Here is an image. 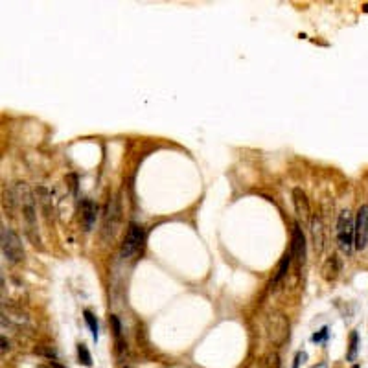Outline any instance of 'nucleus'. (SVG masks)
I'll use <instances>...</instances> for the list:
<instances>
[{
	"instance_id": "obj_1",
	"label": "nucleus",
	"mask_w": 368,
	"mask_h": 368,
	"mask_svg": "<svg viewBox=\"0 0 368 368\" xmlns=\"http://www.w3.org/2000/svg\"><path fill=\"white\" fill-rule=\"evenodd\" d=\"M337 241H339L340 250L346 254L352 252L355 247V223L352 219V214L348 210H342L337 221Z\"/></svg>"
},
{
	"instance_id": "obj_2",
	"label": "nucleus",
	"mask_w": 368,
	"mask_h": 368,
	"mask_svg": "<svg viewBox=\"0 0 368 368\" xmlns=\"http://www.w3.org/2000/svg\"><path fill=\"white\" fill-rule=\"evenodd\" d=\"M2 254L11 264H19L24 260V249H22L21 237L7 227H2Z\"/></svg>"
},
{
	"instance_id": "obj_3",
	"label": "nucleus",
	"mask_w": 368,
	"mask_h": 368,
	"mask_svg": "<svg viewBox=\"0 0 368 368\" xmlns=\"http://www.w3.org/2000/svg\"><path fill=\"white\" fill-rule=\"evenodd\" d=\"M142 243H144V229L140 225H136V223H131L129 229H127V234L124 237V243L120 247V256L122 258L133 256L142 247Z\"/></svg>"
},
{
	"instance_id": "obj_4",
	"label": "nucleus",
	"mask_w": 368,
	"mask_h": 368,
	"mask_svg": "<svg viewBox=\"0 0 368 368\" xmlns=\"http://www.w3.org/2000/svg\"><path fill=\"white\" fill-rule=\"evenodd\" d=\"M368 245V204L357 210L355 217V249L363 250Z\"/></svg>"
},
{
	"instance_id": "obj_5",
	"label": "nucleus",
	"mask_w": 368,
	"mask_h": 368,
	"mask_svg": "<svg viewBox=\"0 0 368 368\" xmlns=\"http://www.w3.org/2000/svg\"><path fill=\"white\" fill-rule=\"evenodd\" d=\"M289 250H291L293 258L299 262V265H304V262H306V237H304V232H302L299 223L293 225L291 249Z\"/></svg>"
},
{
	"instance_id": "obj_6",
	"label": "nucleus",
	"mask_w": 368,
	"mask_h": 368,
	"mask_svg": "<svg viewBox=\"0 0 368 368\" xmlns=\"http://www.w3.org/2000/svg\"><path fill=\"white\" fill-rule=\"evenodd\" d=\"M293 202H295V210H297V214L300 215V217H304V219H309V201H307L306 194L300 190V188H295L293 190Z\"/></svg>"
},
{
	"instance_id": "obj_7",
	"label": "nucleus",
	"mask_w": 368,
	"mask_h": 368,
	"mask_svg": "<svg viewBox=\"0 0 368 368\" xmlns=\"http://www.w3.org/2000/svg\"><path fill=\"white\" fill-rule=\"evenodd\" d=\"M81 214H83V225H85V230H91L94 221H96V215H98V206L94 204L92 201L85 199L81 202Z\"/></svg>"
},
{
	"instance_id": "obj_8",
	"label": "nucleus",
	"mask_w": 368,
	"mask_h": 368,
	"mask_svg": "<svg viewBox=\"0 0 368 368\" xmlns=\"http://www.w3.org/2000/svg\"><path fill=\"white\" fill-rule=\"evenodd\" d=\"M322 272H324L326 280L337 278V272H339V260H337V256H332L328 260L326 264H324V267H322Z\"/></svg>"
},
{
	"instance_id": "obj_9",
	"label": "nucleus",
	"mask_w": 368,
	"mask_h": 368,
	"mask_svg": "<svg viewBox=\"0 0 368 368\" xmlns=\"http://www.w3.org/2000/svg\"><path fill=\"white\" fill-rule=\"evenodd\" d=\"M311 232H313V239H315V249L320 250L322 249V243H324V230H322L320 219H313L311 221Z\"/></svg>"
},
{
	"instance_id": "obj_10",
	"label": "nucleus",
	"mask_w": 368,
	"mask_h": 368,
	"mask_svg": "<svg viewBox=\"0 0 368 368\" xmlns=\"http://www.w3.org/2000/svg\"><path fill=\"white\" fill-rule=\"evenodd\" d=\"M291 260H293V254H291V250L289 252H285L284 258H282V262H280V265H278V272H276V276H274V284H276L278 280H282V278L285 276V272H287V269H289V265H291Z\"/></svg>"
},
{
	"instance_id": "obj_11",
	"label": "nucleus",
	"mask_w": 368,
	"mask_h": 368,
	"mask_svg": "<svg viewBox=\"0 0 368 368\" xmlns=\"http://www.w3.org/2000/svg\"><path fill=\"white\" fill-rule=\"evenodd\" d=\"M83 317H85V322H87L89 328H91L92 339L98 340V337H100V326H98V320H96V317H94V313L89 311V309H85Z\"/></svg>"
},
{
	"instance_id": "obj_12",
	"label": "nucleus",
	"mask_w": 368,
	"mask_h": 368,
	"mask_svg": "<svg viewBox=\"0 0 368 368\" xmlns=\"http://www.w3.org/2000/svg\"><path fill=\"white\" fill-rule=\"evenodd\" d=\"M77 359H79V363H81L83 367H92V355H91V352H89V348L85 346L83 342L77 344Z\"/></svg>"
},
{
	"instance_id": "obj_13",
	"label": "nucleus",
	"mask_w": 368,
	"mask_h": 368,
	"mask_svg": "<svg viewBox=\"0 0 368 368\" xmlns=\"http://www.w3.org/2000/svg\"><path fill=\"white\" fill-rule=\"evenodd\" d=\"M357 342H359V335H357V332H352V335H350V350L346 354L348 361H355V357H357Z\"/></svg>"
},
{
	"instance_id": "obj_14",
	"label": "nucleus",
	"mask_w": 368,
	"mask_h": 368,
	"mask_svg": "<svg viewBox=\"0 0 368 368\" xmlns=\"http://www.w3.org/2000/svg\"><path fill=\"white\" fill-rule=\"evenodd\" d=\"M328 339V326H324L322 330H320L319 334H315L311 337L313 342H322V340H326Z\"/></svg>"
},
{
	"instance_id": "obj_15",
	"label": "nucleus",
	"mask_w": 368,
	"mask_h": 368,
	"mask_svg": "<svg viewBox=\"0 0 368 368\" xmlns=\"http://www.w3.org/2000/svg\"><path fill=\"white\" fill-rule=\"evenodd\" d=\"M111 322H112V326H114V335H116V337H120V334H122V326H120L118 317L111 315Z\"/></svg>"
},
{
	"instance_id": "obj_16",
	"label": "nucleus",
	"mask_w": 368,
	"mask_h": 368,
	"mask_svg": "<svg viewBox=\"0 0 368 368\" xmlns=\"http://www.w3.org/2000/svg\"><path fill=\"white\" fill-rule=\"evenodd\" d=\"M304 359H306V354H304V352H299V354H297V357H295V365H293V368H299L300 363L304 361Z\"/></svg>"
},
{
	"instance_id": "obj_17",
	"label": "nucleus",
	"mask_w": 368,
	"mask_h": 368,
	"mask_svg": "<svg viewBox=\"0 0 368 368\" xmlns=\"http://www.w3.org/2000/svg\"><path fill=\"white\" fill-rule=\"evenodd\" d=\"M50 365H52L54 368H63L61 365H59V363H56V361H50Z\"/></svg>"
},
{
	"instance_id": "obj_18",
	"label": "nucleus",
	"mask_w": 368,
	"mask_h": 368,
	"mask_svg": "<svg viewBox=\"0 0 368 368\" xmlns=\"http://www.w3.org/2000/svg\"><path fill=\"white\" fill-rule=\"evenodd\" d=\"M352 368H361V367H359V365H354V367H352Z\"/></svg>"
}]
</instances>
